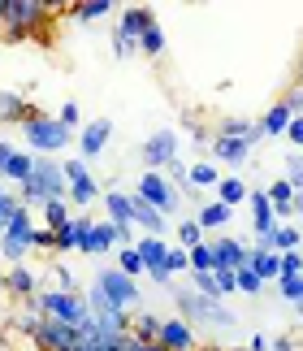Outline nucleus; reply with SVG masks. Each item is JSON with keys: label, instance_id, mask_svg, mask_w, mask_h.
Here are the masks:
<instances>
[{"label": "nucleus", "instance_id": "obj_1", "mask_svg": "<svg viewBox=\"0 0 303 351\" xmlns=\"http://www.w3.org/2000/svg\"><path fill=\"white\" fill-rule=\"evenodd\" d=\"M18 199L26 208H44L48 199H70V182H65V160L61 156H35L31 182L18 186Z\"/></svg>", "mask_w": 303, "mask_h": 351}, {"label": "nucleus", "instance_id": "obj_2", "mask_svg": "<svg viewBox=\"0 0 303 351\" xmlns=\"http://www.w3.org/2000/svg\"><path fill=\"white\" fill-rule=\"evenodd\" d=\"M52 5H39V0H0V35L9 44H26V39H39V26L48 22Z\"/></svg>", "mask_w": 303, "mask_h": 351}, {"label": "nucleus", "instance_id": "obj_3", "mask_svg": "<svg viewBox=\"0 0 303 351\" xmlns=\"http://www.w3.org/2000/svg\"><path fill=\"white\" fill-rule=\"evenodd\" d=\"M173 304H178V317L191 321V326H221V330L239 326V317L221 300H204L199 291H173Z\"/></svg>", "mask_w": 303, "mask_h": 351}, {"label": "nucleus", "instance_id": "obj_4", "mask_svg": "<svg viewBox=\"0 0 303 351\" xmlns=\"http://www.w3.org/2000/svg\"><path fill=\"white\" fill-rule=\"evenodd\" d=\"M22 139H26V147H31L35 156H57V152H65V147H70L74 130H70V126H61V117L35 113V117L22 126Z\"/></svg>", "mask_w": 303, "mask_h": 351}, {"label": "nucleus", "instance_id": "obj_5", "mask_svg": "<svg viewBox=\"0 0 303 351\" xmlns=\"http://www.w3.org/2000/svg\"><path fill=\"white\" fill-rule=\"evenodd\" d=\"M35 308L44 317H57L65 326L82 330L91 321V304H87V291H39L35 295Z\"/></svg>", "mask_w": 303, "mask_h": 351}, {"label": "nucleus", "instance_id": "obj_6", "mask_svg": "<svg viewBox=\"0 0 303 351\" xmlns=\"http://www.w3.org/2000/svg\"><path fill=\"white\" fill-rule=\"evenodd\" d=\"M156 26V13H152L147 5H126L121 9V22L113 31V57L117 61H130L134 52H139V39Z\"/></svg>", "mask_w": 303, "mask_h": 351}, {"label": "nucleus", "instance_id": "obj_7", "mask_svg": "<svg viewBox=\"0 0 303 351\" xmlns=\"http://www.w3.org/2000/svg\"><path fill=\"white\" fill-rule=\"evenodd\" d=\"M95 287L104 291V300H108V304L126 308V313H134V308H139V278L121 274L117 265H108V269H100V274H95Z\"/></svg>", "mask_w": 303, "mask_h": 351}, {"label": "nucleus", "instance_id": "obj_8", "mask_svg": "<svg viewBox=\"0 0 303 351\" xmlns=\"http://www.w3.org/2000/svg\"><path fill=\"white\" fill-rule=\"evenodd\" d=\"M134 195L147 199L152 208H160L165 217H173L178 204H182V199H178V186L165 178V173H156V169H143V178H139V186H134Z\"/></svg>", "mask_w": 303, "mask_h": 351}, {"label": "nucleus", "instance_id": "obj_9", "mask_svg": "<svg viewBox=\"0 0 303 351\" xmlns=\"http://www.w3.org/2000/svg\"><path fill=\"white\" fill-rule=\"evenodd\" d=\"M65 182H70V204H74V213H87L95 199H104L100 182H95L91 169H87V160H65Z\"/></svg>", "mask_w": 303, "mask_h": 351}, {"label": "nucleus", "instance_id": "obj_10", "mask_svg": "<svg viewBox=\"0 0 303 351\" xmlns=\"http://www.w3.org/2000/svg\"><path fill=\"white\" fill-rule=\"evenodd\" d=\"M139 156H143V169H156V173H165L178 160V130H152L147 139H143V147H139Z\"/></svg>", "mask_w": 303, "mask_h": 351}, {"label": "nucleus", "instance_id": "obj_11", "mask_svg": "<svg viewBox=\"0 0 303 351\" xmlns=\"http://www.w3.org/2000/svg\"><path fill=\"white\" fill-rule=\"evenodd\" d=\"M35 343H39V351H74L78 347V330L57 321V317H44L39 330H35Z\"/></svg>", "mask_w": 303, "mask_h": 351}, {"label": "nucleus", "instance_id": "obj_12", "mask_svg": "<svg viewBox=\"0 0 303 351\" xmlns=\"http://www.w3.org/2000/svg\"><path fill=\"white\" fill-rule=\"evenodd\" d=\"M108 139H113V121H108V117H91L87 126L78 130V160H95V156H104Z\"/></svg>", "mask_w": 303, "mask_h": 351}, {"label": "nucleus", "instance_id": "obj_13", "mask_svg": "<svg viewBox=\"0 0 303 351\" xmlns=\"http://www.w3.org/2000/svg\"><path fill=\"white\" fill-rule=\"evenodd\" d=\"M160 347L165 351H199L195 347V326L191 321H182V317H165V326H160Z\"/></svg>", "mask_w": 303, "mask_h": 351}, {"label": "nucleus", "instance_id": "obj_14", "mask_svg": "<svg viewBox=\"0 0 303 351\" xmlns=\"http://www.w3.org/2000/svg\"><path fill=\"white\" fill-rule=\"evenodd\" d=\"M247 152H252V143H247V139H230V134H213L208 160H217V165H230V169H239V165H247Z\"/></svg>", "mask_w": 303, "mask_h": 351}, {"label": "nucleus", "instance_id": "obj_15", "mask_svg": "<svg viewBox=\"0 0 303 351\" xmlns=\"http://www.w3.org/2000/svg\"><path fill=\"white\" fill-rule=\"evenodd\" d=\"M265 195H269V204H273V213H278V221L286 226V221H291L295 217V186H291V178H286V173H282V178H273L269 186H265Z\"/></svg>", "mask_w": 303, "mask_h": 351}, {"label": "nucleus", "instance_id": "obj_16", "mask_svg": "<svg viewBox=\"0 0 303 351\" xmlns=\"http://www.w3.org/2000/svg\"><path fill=\"white\" fill-rule=\"evenodd\" d=\"M213 247H217V269H239L252 261V247H247L243 239H230V234H221V239H213Z\"/></svg>", "mask_w": 303, "mask_h": 351}, {"label": "nucleus", "instance_id": "obj_17", "mask_svg": "<svg viewBox=\"0 0 303 351\" xmlns=\"http://www.w3.org/2000/svg\"><path fill=\"white\" fill-rule=\"evenodd\" d=\"M134 252L143 256V265H147V278L152 274H169L165 269V261H169V243L156 239V234H139V243H134Z\"/></svg>", "mask_w": 303, "mask_h": 351}, {"label": "nucleus", "instance_id": "obj_18", "mask_svg": "<svg viewBox=\"0 0 303 351\" xmlns=\"http://www.w3.org/2000/svg\"><path fill=\"white\" fill-rule=\"evenodd\" d=\"M169 226H173V221L165 217L160 208H152L147 199L134 195V230H139V234H156V239H165V230H169Z\"/></svg>", "mask_w": 303, "mask_h": 351}, {"label": "nucleus", "instance_id": "obj_19", "mask_svg": "<svg viewBox=\"0 0 303 351\" xmlns=\"http://www.w3.org/2000/svg\"><path fill=\"white\" fill-rule=\"evenodd\" d=\"M35 117V104L22 96V91H0V121H9V126H26V121Z\"/></svg>", "mask_w": 303, "mask_h": 351}, {"label": "nucleus", "instance_id": "obj_20", "mask_svg": "<svg viewBox=\"0 0 303 351\" xmlns=\"http://www.w3.org/2000/svg\"><path fill=\"white\" fill-rule=\"evenodd\" d=\"M217 134H230V139H247V143H260V139H269L265 126H260L256 117H221L217 121Z\"/></svg>", "mask_w": 303, "mask_h": 351}, {"label": "nucleus", "instance_id": "obj_21", "mask_svg": "<svg viewBox=\"0 0 303 351\" xmlns=\"http://www.w3.org/2000/svg\"><path fill=\"white\" fill-rule=\"evenodd\" d=\"M247 208H252V230H256V234H273V230L282 226L265 191H252V195H247Z\"/></svg>", "mask_w": 303, "mask_h": 351}, {"label": "nucleus", "instance_id": "obj_22", "mask_svg": "<svg viewBox=\"0 0 303 351\" xmlns=\"http://www.w3.org/2000/svg\"><path fill=\"white\" fill-rule=\"evenodd\" d=\"M104 208H108V221H117V226H134V191L108 186V191H104Z\"/></svg>", "mask_w": 303, "mask_h": 351}, {"label": "nucleus", "instance_id": "obj_23", "mask_svg": "<svg viewBox=\"0 0 303 351\" xmlns=\"http://www.w3.org/2000/svg\"><path fill=\"white\" fill-rule=\"evenodd\" d=\"M5 282H9V295H13V300H18V304L35 300V295L44 291V287H39V278H35V274H31V269H26V265H13L9 274H5Z\"/></svg>", "mask_w": 303, "mask_h": 351}, {"label": "nucleus", "instance_id": "obj_24", "mask_svg": "<svg viewBox=\"0 0 303 351\" xmlns=\"http://www.w3.org/2000/svg\"><path fill=\"white\" fill-rule=\"evenodd\" d=\"M70 221H74V204H70V199H48V204L39 208V226H44V230H52V234L65 230Z\"/></svg>", "mask_w": 303, "mask_h": 351}, {"label": "nucleus", "instance_id": "obj_25", "mask_svg": "<svg viewBox=\"0 0 303 351\" xmlns=\"http://www.w3.org/2000/svg\"><path fill=\"white\" fill-rule=\"evenodd\" d=\"M230 217H234V208H226L221 199H204L199 213H195V221H199L204 234H213V230H221V226H230Z\"/></svg>", "mask_w": 303, "mask_h": 351}, {"label": "nucleus", "instance_id": "obj_26", "mask_svg": "<svg viewBox=\"0 0 303 351\" xmlns=\"http://www.w3.org/2000/svg\"><path fill=\"white\" fill-rule=\"evenodd\" d=\"M217 191V186H221V169H217V160H195V165H191V191Z\"/></svg>", "mask_w": 303, "mask_h": 351}, {"label": "nucleus", "instance_id": "obj_27", "mask_svg": "<svg viewBox=\"0 0 303 351\" xmlns=\"http://www.w3.org/2000/svg\"><path fill=\"white\" fill-rule=\"evenodd\" d=\"M291 121H295L291 104H286V100H278V104H273V109H269L265 117H260V126H265V134H269V139H278V134H286V130H291Z\"/></svg>", "mask_w": 303, "mask_h": 351}, {"label": "nucleus", "instance_id": "obj_28", "mask_svg": "<svg viewBox=\"0 0 303 351\" xmlns=\"http://www.w3.org/2000/svg\"><path fill=\"white\" fill-rule=\"evenodd\" d=\"M247 265L260 274V282H265V287L282 278V256H278V252H260V247H252V261H247Z\"/></svg>", "mask_w": 303, "mask_h": 351}, {"label": "nucleus", "instance_id": "obj_29", "mask_svg": "<svg viewBox=\"0 0 303 351\" xmlns=\"http://www.w3.org/2000/svg\"><path fill=\"white\" fill-rule=\"evenodd\" d=\"M31 173H35V152H13V160H9V169H5V182L9 186H26L31 182Z\"/></svg>", "mask_w": 303, "mask_h": 351}, {"label": "nucleus", "instance_id": "obj_30", "mask_svg": "<svg viewBox=\"0 0 303 351\" xmlns=\"http://www.w3.org/2000/svg\"><path fill=\"white\" fill-rule=\"evenodd\" d=\"M247 195H252V186H247L243 178H234V173H230V178H221V186L213 191V199H221L226 208H239V204H247Z\"/></svg>", "mask_w": 303, "mask_h": 351}, {"label": "nucleus", "instance_id": "obj_31", "mask_svg": "<svg viewBox=\"0 0 303 351\" xmlns=\"http://www.w3.org/2000/svg\"><path fill=\"white\" fill-rule=\"evenodd\" d=\"M160 326H165V317H156V313H147V308H143V313H134V339H139V343H160Z\"/></svg>", "mask_w": 303, "mask_h": 351}, {"label": "nucleus", "instance_id": "obj_32", "mask_svg": "<svg viewBox=\"0 0 303 351\" xmlns=\"http://www.w3.org/2000/svg\"><path fill=\"white\" fill-rule=\"evenodd\" d=\"M108 13H113V5H108V0H74L70 5V18L74 22H100V18H108Z\"/></svg>", "mask_w": 303, "mask_h": 351}, {"label": "nucleus", "instance_id": "obj_33", "mask_svg": "<svg viewBox=\"0 0 303 351\" xmlns=\"http://www.w3.org/2000/svg\"><path fill=\"white\" fill-rule=\"evenodd\" d=\"M191 274H217V247H213V239H204L199 247H191Z\"/></svg>", "mask_w": 303, "mask_h": 351}, {"label": "nucleus", "instance_id": "obj_34", "mask_svg": "<svg viewBox=\"0 0 303 351\" xmlns=\"http://www.w3.org/2000/svg\"><path fill=\"white\" fill-rule=\"evenodd\" d=\"M91 234H95V217L91 213H74V239L82 256H91Z\"/></svg>", "mask_w": 303, "mask_h": 351}, {"label": "nucleus", "instance_id": "obj_35", "mask_svg": "<svg viewBox=\"0 0 303 351\" xmlns=\"http://www.w3.org/2000/svg\"><path fill=\"white\" fill-rule=\"evenodd\" d=\"M173 226H178V247H186V252H191V247H199V243L208 239V234L199 230V221H195V217H191V221H173Z\"/></svg>", "mask_w": 303, "mask_h": 351}, {"label": "nucleus", "instance_id": "obj_36", "mask_svg": "<svg viewBox=\"0 0 303 351\" xmlns=\"http://www.w3.org/2000/svg\"><path fill=\"white\" fill-rule=\"evenodd\" d=\"M117 269H121V274H130V278H139V274H147L143 256L134 252V247H117Z\"/></svg>", "mask_w": 303, "mask_h": 351}, {"label": "nucleus", "instance_id": "obj_37", "mask_svg": "<svg viewBox=\"0 0 303 351\" xmlns=\"http://www.w3.org/2000/svg\"><path fill=\"white\" fill-rule=\"evenodd\" d=\"M165 178H169L173 186H182V191H186V195H199V191H191V165H186V160H182V156H178V160H173V165H169V169H165Z\"/></svg>", "mask_w": 303, "mask_h": 351}, {"label": "nucleus", "instance_id": "obj_38", "mask_svg": "<svg viewBox=\"0 0 303 351\" xmlns=\"http://www.w3.org/2000/svg\"><path fill=\"white\" fill-rule=\"evenodd\" d=\"M139 52H143V57H165V31H160V22L139 39Z\"/></svg>", "mask_w": 303, "mask_h": 351}, {"label": "nucleus", "instance_id": "obj_39", "mask_svg": "<svg viewBox=\"0 0 303 351\" xmlns=\"http://www.w3.org/2000/svg\"><path fill=\"white\" fill-rule=\"evenodd\" d=\"M278 295H282L286 304L303 308V274H299V278H282V282H278Z\"/></svg>", "mask_w": 303, "mask_h": 351}, {"label": "nucleus", "instance_id": "obj_40", "mask_svg": "<svg viewBox=\"0 0 303 351\" xmlns=\"http://www.w3.org/2000/svg\"><path fill=\"white\" fill-rule=\"evenodd\" d=\"M18 191H13V186H5V191H0V234H5V226L13 221V213H18Z\"/></svg>", "mask_w": 303, "mask_h": 351}, {"label": "nucleus", "instance_id": "obj_41", "mask_svg": "<svg viewBox=\"0 0 303 351\" xmlns=\"http://www.w3.org/2000/svg\"><path fill=\"white\" fill-rule=\"evenodd\" d=\"M239 295H265V282H260V274L252 265L239 269Z\"/></svg>", "mask_w": 303, "mask_h": 351}, {"label": "nucleus", "instance_id": "obj_42", "mask_svg": "<svg viewBox=\"0 0 303 351\" xmlns=\"http://www.w3.org/2000/svg\"><path fill=\"white\" fill-rule=\"evenodd\" d=\"M165 269H169L173 278H178V274H191V252L173 243V247H169V261H165Z\"/></svg>", "mask_w": 303, "mask_h": 351}, {"label": "nucleus", "instance_id": "obj_43", "mask_svg": "<svg viewBox=\"0 0 303 351\" xmlns=\"http://www.w3.org/2000/svg\"><path fill=\"white\" fill-rule=\"evenodd\" d=\"M191 282H195V291L204 295V300H221V287H217V274H191Z\"/></svg>", "mask_w": 303, "mask_h": 351}, {"label": "nucleus", "instance_id": "obj_44", "mask_svg": "<svg viewBox=\"0 0 303 351\" xmlns=\"http://www.w3.org/2000/svg\"><path fill=\"white\" fill-rule=\"evenodd\" d=\"M52 239H57V243H52V252H57V256H70V252H78V239H74V221L65 226V230H57Z\"/></svg>", "mask_w": 303, "mask_h": 351}, {"label": "nucleus", "instance_id": "obj_45", "mask_svg": "<svg viewBox=\"0 0 303 351\" xmlns=\"http://www.w3.org/2000/svg\"><path fill=\"white\" fill-rule=\"evenodd\" d=\"M57 117H61V126H70V130H82V126H87V121H82V109H78V100H65Z\"/></svg>", "mask_w": 303, "mask_h": 351}, {"label": "nucleus", "instance_id": "obj_46", "mask_svg": "<svg viewBox=\"0 0 303 351\" xmlns=\"http://www.w3.org/2000/svg\"><path fill=\"white\" fill-rule=\"evenodd\" d=\"M286 178L295 191H303V152H286Z\"/></svg>", "mask_w": 303, "mask_h": 351}, {"label": "nucleus", "instance_id": "obj_47", "mask_svg": "<svg viewBox=\"0 0 303 351\" xmlns=\"http://www.w3.org/2000/svg\"><path fill=\"white\" fill-rule=\"evenodd\" d=\"M52 282H57V287H52V291H78V282H74V274H70V269H65L61 261L52 265Z\"/></svg>", "mask_w": 303, "mask_h": 351}, {"label": "nucleus", "instance_id": "obj_48", "mask_svg": "<svg viewBox=\"0 0 303 351\" xmlns=\"http://www.w3.org/2000/svg\"><path fill=\"white\" fill-rule=\"evenodd\" d=\"M299 274H303V252H286L282 256V278H299Z\"/></svg>", "mask_w": 303, "mask_h": 351}, {"label": "nucleus", "instance_id": "obj_49", "mask_svg": "<svg viewBox=\"0 0 303 351\" xmlns=\"http://www.w3.org/2000/svg\"><path fill=\"white\" fill-rule=\"evenodd\" d=\"M217 287H221V300L226 295H239V274L234 269H217Z\"/></svg>", "mask_w": 303, "mask_h": 351}, {"label": "nucleus", "instance_id": "obj_50", "mask_svg": "<svg viewBox=\"0 0 303 351\" xmlns=\"http://www.w3.org/2000/svg\"><path fill=\"white\" fill-rule=\"evenodd\" d=\"M52 243H57V239H52V230H44V226L31 234V247H35V252H52Z\"/></svg>", "mask_w": 303, "mask_h": 351}, {"label": "nucleus", "instance_id": "obj_51", "mask_svg": "<svg viewBox=\"0 0 303 351\" xmlns=\"http://www.w3.org/2000/svg\"><path fill=\"white\" fill-rule=\"evenodd\" d=\"M286 139H291V147H295V152H303V117H295V121H291Z\"/></svg>", "mask_w": 303, "mask_h": 351}, {"label": "nucleus", "instance_id": "obj_52", "mask_svg": "<svg viewBox=\"0 0 303 351\" xmlns=\"http://www.w3.org/2000/svg\"><path fill=\"white\" fill-rule=\"evenodd\" d=\"M13 152H18V147H13L9 139H0V182H5V169H9V160H13Z\"/></svg>", "mask_w": 303, "mask_h": 351}, {"label": "nucleus", "instance_id": "obj_53", "mask_svg": "<svg viewBox=\"0 0 303 351\" xmlns=\"http://www.w3.org/2000/svg\"><path fill=\"white\" fill-rule=\"evenodd\" d=\"M269 351H299L295 339H286V334H278V339H269Z\"/></svg>", "mask_w": 303, "mask_h": 351}, {"label": "nucleus", "instance_id": "obj_54", "mask_svg": "<svg viewBox=\"0 0 303 351\" xmlns=\"http://www.w3.org/2000/svg\"><path fill=\"white\" fill-rule=\"evenodd\" d=\"M247 351H269V339L265 334H252V339H247Z\"/></svg>", "mask_w": 303, "mask_h": 351}, {"label": "nucleus", "instance_id": "obj_55", "mask_svg": "<svg viewBox=\"0 0 303 351\" xmlns=\"http://www.w3.org/2000/svg\"><path fill=\"white\" fill-rule=\"evenodd\" d=\"M186 134H191V139H195V143H208V130H204V126H195V121H191V126H186Z\"/></svg>", "mask_w": 303, "mask_h": 351}, {"label": "nucleus", "instance_id": "obj_56", "mask_svg": "<svg viewBox=\"0 0 303 351\" xmlns=\"http://www.w3.org/2000/svg\"><path fill=\"white\" fill-rule=\"evenodd\" d=\"M295 217H303V191L295 195Z\"/></svg>", "mask_w": 303, "mask_h": 351}, {"label": "nucleus", "instance_id": "obj_57", "mask_svg": "<svg viewBox=\"0 0 303 351\" xmlns=\"http://www.w3.org/2000/svg\"><path fill=\"white\" fill-rule=\"evenodd\" d=\"M0 295H9V282H5V274H0Z\"/></svg>", "mask_w": 303, "mask_h": 351}, {"label": "nucleus", "instance_id": "obj_58", "mask_svg": "<svg viewBox=\"0 0 303 351\" xmlns=\"http://www.w3.org/2000/svg\"><path fill=\"white\" fill-rule=\"evenodd\" d=\"M147 351H165V347H160V343H152V347H147Z\"/></svg>", "mask_w": 303, "mask_h": 351}, {"label": "nucleus", "instance_id": "obj_59", "mask_svg": "<svg viewBox=\"0 0 303 351\" xmlns=\"http://www.w3.org/2000/svg\"><path fill=\"white\" fill-rule=\"evenodd\" d=\"M5 186H9V182H0V191H5Z\"/></svg>", "mask_w": 303, "mask_h": 351}, {"label": "nucleus", "instance_id": "obj_60", "mask_svg": "<svg viewBox=\"0 0 303 351\" xmlns=\"http://www.w3.org/2000/svg\"><path fill=\"white\" fill-rule=\"evenodd\" d=\"M74 351H82V347H74Z\"/></svg>", "mask_w": 303, "mask_h": 351}]
</instances>
